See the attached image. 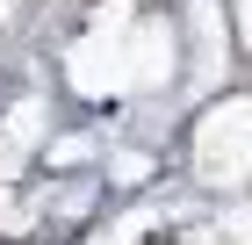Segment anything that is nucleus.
<instances>
[{
	"label": "nucleus",
	"mask_w": 252,
	"mask_h": 245,
	"mask_svg": "<svg viewBox=\"0 0 252 245\" xmlns=\"http://www.w3.org/2000/svg\"><path fill=\"white\" fill-rule=\"evenodd\" d=\"M144 245H173V238H144Z\"/></svg>",
	"instance_id": "obj_1"
}]
</instances>
